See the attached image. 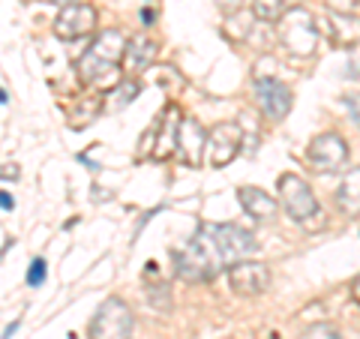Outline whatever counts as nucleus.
<instances>
[{
	"label": "nucleus",
	"mask_w": 360,
	"mask_h": 339,
	"mask_svg": "<svg viewBox=\"0 0 360 339\" xmlns=\"http://www.w3.org/2000/svg\"><path fill=\"white\" fill-rule=\"evenodd\" d=\"M127 49V37L120 30H103L96 33V39L90 42V49L84 51V58L78 60V78L84 84H108L115 87L120 78V58Z\"/></svg>",
	"instance_id": "obj_1"
},
{
	"label": "nucleus",
	"mask_w": 360,
	"mask_h": 339,
	"mask_svg": "<svg viewBox=\"0 0 360 339\" xmlns=\"http://www.w3.org/2000/svg\"><path fill=\"white\" fill-rule=\"evenodd\" d=\"M172 258H174L177 276L186 282H210L219 274V267L225 264L217 243H213V237L205 231V225H201L198 234L189 237L180 250H174Z\"/></svg>",
	"instance_id": "obj_2"
},
{
	"label": "nucleus",
	"mask_w": 360,
	"mask_h": 339,
	"mask_svg": "<svg viewBox=\"0 0 360 339\" xmlns=\"http://www.w3.org/2000/svg\"><path fill=\"white\" fill-rule=\"evenodd\" d=\"M276 25H279V42L285 45V51L297 54V58H309L315 51V45H319V30H315V21L307 9L291 6Z\"/></svg>",
	"instance_id": "obj_3"
},
{
	"label": "nucleus",
	"mask_w": 360,
	"mask_h": 339,
	"mask_svg": "<svg viewBox=\"0 0 360 339\" xmlns=\"http://www.w3.org/2000/svg\"><path fill=\"white\" fill-rule=\"evenodd\" d=\"M132 331H135L132 309L120 298L103 300L94 321H90V339H132Z\"/></svg>",
	"instance_id": "obj_4"
},
{
	"label": "nucleus",
	"mask_w": 360,
	"mask_h": 339,
	"mask_svg": "<svg viewBox=\"0 0 360 339\" xmlns=\"http://www.w3.org/2000/svg\"><path fill=\"white\" fill-rule=\"evenodd\" d=\"M276 189H279V205L288 210L291 219L300 222V219H309V217L319 213V198H315L312 186L300 174H291V172L283 174L279 177V184H276Z\"/></svg>",
	"instance_id": "obj_5"
},
{
	"label": "nucleus",
	"mask_w": 360,
	"mask_h": 339,
	"mask_svg": "<svg viewBox=\"0 0 360 339\" xmlns=\"http://www.w3.org/2000/svg\"><path fill=\"white\" fill-rule=\"evenodd\" d=\"M307 160L315 172H321V174L340 172V168L348 162V144L340 132H321L309 141Z\"/></svg>",
	"instance_id": "obj_6"
},
{
	"label": "nucleus",
	"mask_w": 360,
	"mask_h": 339,
	"mask_svg": "<svg viewBox=\"0 0 360 339\" xmlns=\"http://www.w3.org/2000/svg\"><path fill=\"white\" fill-rule=\"evenodd\" d=\"M205 231L213 237V243H217V250L222 255V262H243V258H250L258 243L250 231L238 229V225H205Z\"/></svg>",
	"instance_id": "obj_7"
},
{
	"label": "nucleus",
	"mask_w": 360,
	"mask_h": 339,
	"mask_svg": "<svg viewBox=\"0 0 360 339\" xmlns=\"http://www.w3.org/2000/svg\"><path fill=\"white\" fill-rule=\"evenodd\" d=\"M96 30V9L78 0V4H70V6H60L58 18H54V37L58 39H82L87 33Z\"/></svg>",
	"instance_id": "obj_8"
},
{
	"label": "nucleus",
	"mask_w": 360,
	"mask_h": 339,
	"mask_svg": "<svg viewBox=\"0 0 360 339\" xmlns=\"http://www.w3.org/2000/svg\"><path fill=\"white\" fill-rule=\"evenodd\" d=\"M243 148V127L240 123H217L207 132V151H210V165L225 168L229 162L238 160Z\"/></svg>",
	"instance_id": "obj_9"
},
{
	"label": "nucleus",
	"mask_w": 360,
	"mask_h": 339,
	"mask_svg": "<svg viewBox=\"0 0 360 339\" xmlns=\"http://www.w3.org/2000/svg\"><path fill=\"white\" fill-rule=\"evenodd\" d=\"M255 99H258V108L264 111V117L274 120V123L285 120L288 111H291V90L270 75L255 78Z\"/></svg>",
	"instance_id": "obj_10"
},
{
	"label": "nucleus",
	"mask_w": 360,
	"mask_h": 339,
	"mask_svg": "<svg viewBox=\"0 0 360 339\" xmlns=\"http://www.w3.org/2000/svg\"><path fill=\"white\" fill-rule=\"evenodd\" d=\"M229 282H231V288L238 291V295H243V298L264 295V291L270 288V270L262 262H250V258H243V262H234L229 267Z\"/></svg>",
	"instance_id": "obj_11"
},
{
	"label": "nucleus",
	"mask_w": 360,
	"mask_h": 339,
	"mask_svg": "<svg viewBox=\"0 0 360 339\" xmlns=\"http://www.w3.org/2000/svg\"><path fill=\"white\" fill-rule=\"evenodd\" d=\"M205 148H207V129L201 127L195 117L180 120V127H177V148H174V153L180 156V160H184L189 168L205 165Z\"/></svg>",
	"instance_id": "obj_12"
},
{
	"label": "nucleus",
	"mask_w": 360,
	"mask_h": 339,
	"mask_svg": "<svg viewBox=\"0 0 360 339\" xmlns=\"http://www.w3.org/2000/svg\"><path fill=\"white\" fill-rule=\"evenodd\" d=\"M177 127H180V108L174 103H168L162 117L153 123V160L156 162H165L168 156L174 153L177 148Z\"/></svg>",
	"instance_id": "obj_13"
},
{
	"label": "nucleus",
	"mask_w": 360,
	"mask_h": 339,
	"mask_svg": "<svg viewBox=\"0 0 360 339\" xmlns=\"http://www.w3.org/2000/svg\"><path fill=\"white\" fill-rule=\"evenodd\" d=\"M156 60V42L150 37H144V33H139V37L127 39V49H123V58H120V70L123 72H144L148 66Z\"/></svg>",
	"instance_id": "obj_14"
},
{
	"label": "nucleus",
	"mask_w": 360,
	"mask_h": 339,
	"mask_svg": "<svg viewBox=\"0 0 360 339\" xmlns=\"http://www.w3.org/2000/svg\"><path fill=\"white\" fill-rule=\"evenodd\" d=\"M238 198H240V207L250 213L252 219L258 222H270V219H276V198L274 196H267L264 189H258V186H240L238 189Z\"/></svg>",
	"instance_id": "obj_15"
},
{
	"label": "nucleus",
	"mask_w": 360,
	"mask_h": 339,
	"mask_svg": "<svg viewBox=\"0 0 360 339\" xmlns=\"http://www.w3.org/2000/svg\"><path fill=\"white\" fill-rule=\"evenodd\" d=\"M336 205L345 217H360V165L342 174V184L336 189Z\"/></svg>",
	"instance_id": "obj_16"
},
{
	"label": "nucleus",
	"mask_w": 360,
	"mask_h": 339,
	"mask_svg": "<svg viewBox=\"0 0 360 339\" xmlns=\"http://www.w3.org/2000/svg\"><path fill=\"white\" fill-rule=\"evenodd\" d=\"M139 94H141V84L135 82V78H123V82H117V84L103 96V111H108V115H115V111H123Z\"/></svg>",
	"instance_id": "obj_17"
},
{
	"label": "nucleus",
	"mask_w": 360,
	"mask_h": 339,
	"mask_svg": "<svg viewBox=\"0 0 360 339\" xmlns=\"http://www.w3.org/2000/svg\"><path fill=\"white\" fill-rule=\"evenodd\" d=\"M330 37L340 42V45H354L360 39V18L333 15L330 18Z\"/></svg>",
	"instance_id": "obj_18"
},
{
	"label": "nucleus",
	"mask_w": 360,
	"mask_h": 339,
	"mask_svg": "<svg viewBox=\"0 0 360 339\" xmlns=\"http://www.w3.org/2000/svg\"><path fill=\"white\" fill-rule=\"evenodd\" d=\"M291 6L295 0H252V15L258 21H279Z\"/></svg>",
	"instance_id": "obj_19"
},
{
	"label": "nucleus",
	"mask_w": 360,
	"mask_h": 339,
	"mask_svg": "<svg viewBox=\"0 0 360 339\" xmlns=\"http://www.w3.org/2000/svg\"><path fill=\"white\" fill-rule=\"evenodd\" d=\"M330 9V15H348V18H360V0H324Z\"/></svg>",
	"instance_id": "obj_20"
},
{
	"label": "nucleus",
	"mask_w": 360,
	"mask_h": 339,
	"mask_svg": "<svg viewBox=\"0 0 360 339\" xmlns=\"http://www.w3.org/2000/svg\"><path fill=\"white\" fill-rule=\"evenodd\" d=\"M148 303H150V307H156L160 312L172 309V295H168V286H150L148 288Z\"/></svg>",
	"instance_id": "obj_21"
},
{
	"label": "nucleus",
	"mask_w": 360,
	"mask_h": 339,
	"mask_svg": "<svg viewBox=\"0 0 360 339\" xmlns=\"http://www.w3.org/2000/svg\"><path fill=\"white\" fill-rule=\"evenodd\" d=\"M45 267H49L45 264V258H33L30 262V270H27V286L30 288H39L45 282Z\"/></svg>",
	"instance_id": "obj_22"
},
{
	"label": "nucleus",
	"mask_w": 360,
	"mask_h": 339,
	"mask_svg": "<svg viewBox=\"0 0 360 339\" xmlns=\"http://www.w3.org/2000/svg\"><path fill=\"white\" fill-rule=\"evenodd\" d=\"M303 339H342V333L336 331L333 324H315V327H309Z\"/></svg>",
	"instance_id": "obj_23"
},
{
	"label": "nucleus",
	"mask_w": 360,
	"mask_h": 339,
	"mask_svg": "<svg viewBox=\"0 0 360 339\" xmlns=\"http://www.w3.org/2000/svg\"><path fill=\"white\" fill-rule=\"evenodd\" d=\"M345 108H348V115H352V120L360 127V94H348L345 96Z\"/></svg>",
	"instance_id": "obj_24"
},
{
	"label": "nucleus",
	"mask_w": 360,
	"mask_h": 339,
	"mask_svg": "<svg viewBox=\"0 0 360 339\" xmlns=\"http://www.w3.org/2000/svg\"><path fill=\"white\" fill-rule=\"evenodd\" d=\"M213 4H217L225 15H234V13H238V9L243 6V0H213Z\"/></svg>",
	"instance_id": "obj_25"
},
{
	"label": "nucleus",
	"mask_w": 360,
	"mask_h": 339,
	"mask_svg": "<svg viewBox=\"0 0 360 339\" xmlns=\"http://www.w3.org/2000/svg\"><path fill=\"white\" fill-rule=\"evenodd\" d=\"M0 210H15V198L6 189H0Z\"/></svg>",
	"instance_id": "obj_26"
},
{
	"label": "nucleus",
	"mask_w": 360,
	"mask_h": 339,
	"mask_svg": "<svg viewBox=\"0 0 360 339\" xmlns=\"http://www.w3.org/2000/svg\"><path fill=\"white\" fill-rule=\"evenodd\" d=\"M0 180H18V165H0Z\"/></svg>",
	"instance_id": "obj_27"
},
{
	"label": "nucleus",
	"mask_w": 360,
	"mask_h": 339,
	"mask_svg": "<svg viewBox=\"0 0 360 339\" xmlns=\"http://www.w3.org/2000/svg\"><path fill=\"white\" fill-rule=\"evenodd\" d=\"M18 324H21V321H18V319H15V321H13V324H6V327H4V336H0V339H13V333H15V331H18Z\"/></svg>",
	"instance_id": "obj_28"
},
{
	"label": "nucleus",
	"mask_w": 360,
	"mask_h": 339,
	"mask_svg": "<svg viewBox=\"0 0 360 339\" xmlns=\"http://www.w3.org/2000/svg\"><path fill=\"white\" fill-rule=\"evenodd\" d=\"M352 298H354V300L360 303V276H357V279L352 282Z\"/></svg>",
	"instance_id": "obj_29"
},
{
	"label": "nucleus",
	"mask_w": 360,
	"mask_h": 339,
	"mask_svg": "<svg viewBox=\"0 0 360 339\" xmlns=\"http://www.w3.org/2000/svg\"><path fill=\"white\" fill-rule=\"evenodd\" d=\"M348 72H352L348 78H360V63H352V66H348Z\"/></svg>",
	"instance_id": "obj_30"
},
{
	"label": "nucleus",
	"mask_w": 360,
	"mask_h": 339,
	"mask_svg": "<svg viewBox=\"0 0 360 339\" xmlns=\"http://www.w3.org/2000/svg\"><path fill=\"white\" fill-rule=\"evenodd\" d=\"M45 4H63V6H70V4H78V0H45Z\"/></svg>",
	"instance_id": "obj_31"
},
{
	"label": "nucleus",
	"mask_w": 360,
	"mask_h": 339,
	"mask_svg": "<svg viewBox=\"0 0 360 339\" xmlns=\"http://www.w3.org/2000/svg\"><path fill=\"white\" fill-rule=\"evenodd\" d=\"M0 103H4V105L9 103V96H6V90H4V87H0Z\"/></svg>",
	"instance_id": "obj_32"
}]
</instances>
